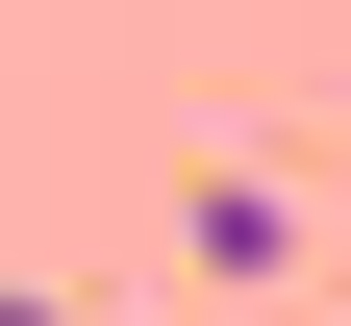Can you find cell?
Segmentation results:
<instances>
[{
  "label": "cell",
  "mask_w": 351,
  "mask_h": 326,
  "mask_svg": "<svg viewBox=\"0 0 351 326\" xmlns=\"http://www.w3.org/2000/svg\"><path fill=\"white\" fill-rule=\"evenodd\" d=\"M176 251H201V276H301V201H276L251 151H201V201H176Z\"/></svg>",
  "instance_id": "6da1fadb"
},
{
  "label": "cell",
  "mask_w": 351,
  "mask_h": 326,
  "mask_svg": "<svg viewBox=\"0 0 351 326\" xmlns=\"http://www.w3.org/2000/svg\"><path fill=\"white\" fill-rule=\"evenodd\" d=\"M0 326H75V301H51V276H0Z\"/></svg>",
  "instance_id": "7a4b0ae2"
}]
</instances>
